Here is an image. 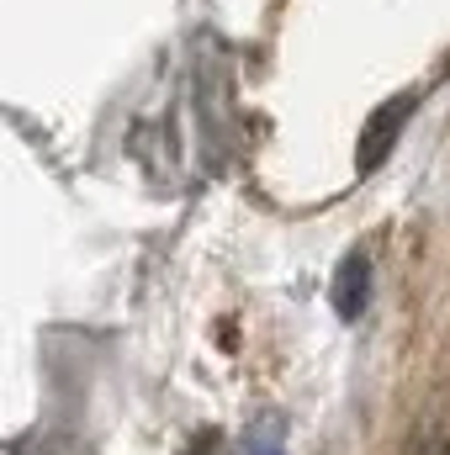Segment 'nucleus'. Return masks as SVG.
<instances>
[{
  "label": "nucleus",
  "instance_id": "obj_1",
  "mask_svg": "<svg viewBox=\"0 0 450 455\" xmlns=\"http://www.w3.org/2000/svg\"><path fill=\"white\" fill-rule=\"evenodd\" d=\"M414 91H403V96H392V101H382L376 112L366 116V127H360V148H355V175H371L387 154H392V143H398V132L408 127V116H414Z\"/></svg>",
  "mask_w": 450,
  "mask_h": 455
},
{
  "label": "nucleus",
  "instance_id": "obj_2",
  "mask_svg": "<svg viewBox=\"0 0 450 455\" xmlns=\"http://www.w3.org/2000/svg\"><path fill=\"white\" fill-rule=\"evenodd\" d=\"M329 302H334L339 323H360V318H366V307H371V259H366L360 249L339 259L334 286H329Z\"/></svg>",
  "mask_w": 450,
  "mask_h": 455
},
{
  "label": "nucleus",
  "instance_id": "obj_3",
  "mask_svg": "<svg viewBox=\"0 0 450 455\" xmlns=\"http://www.w3.org/2000/svg\"><path fill=\"white\" fill-rule=\"evenodd\" d=\"M249 455H286V424L276 413L249 429Z\"/></svg>",
  "mask_w": 450,
  "mask_h": 455
},
{
  "label": "nucleus",
  "instance_id": "obj_4",
  "mask_svg": "<svg viewBox=\"0 0 450 455\" xmlns=\"http://www.w3.org/2000/svg\"><path fill=\"white\" fill-rule=\"evenodd\" d=\"M403 455H450V440H446V435H419Z\"/></svg>",
  "mask_w": 450,
  "mask_h": 455
},
{
  "label": "nucleus",
  "instance_id": "obj_5",
  "mask_svg": "<svg viewBox=\"0 0 450 455\" xmlns=\"http://www.w3.org/2000/svg\"><path fill=\"white\" fill-rule=\"evenodd\" d=\"M186 455H218V435H202V440H197Z\"/></svg>",
  "mask_w": 450,
  "mask_h": 455
}]
</instances>
